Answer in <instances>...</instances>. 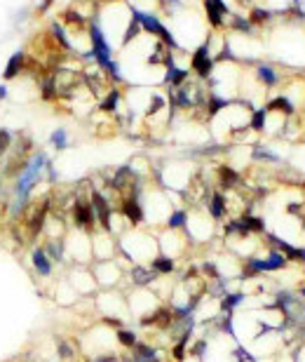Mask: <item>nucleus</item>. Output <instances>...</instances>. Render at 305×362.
Returning a JSON list of instances; mask_svg holds the SVG:
<instances>
[{
	"label": "nucleus",
	"mask_w": 305,
	"mask_h": 362,
	"mask_svg": "<svg viewBox=\"0 0 305 362\" xmlns=\"http://www.w3.org/2000/svg\"><path fill=\"white\" fill-rule=\"evenodd\" d=\"M117 254H122L129 266H151V261L160 254L157 236H151L146 231H125L117 240Z\"/></svg>",
	"instance_id": "nucleus-1"
},
{
	"label": "nucleus",
	"mask_w": 305,
	"mask_h": 362,
	"mask_svg": "<svg viewBox=\"0 0 305 362\" xmlns=\"http://www.w3.org/2000/svg\"><path fill=\"white\" fill-rule=\"evenodd\" d=\"M63 249H66V256H71L75 263H87L94 256L92 254V233L80 231V228L71 231L63 238Z\"/></svg>",
	"instance_id": "nucleus-2"
},
{
	"label": "nucleus",
	"mask_w": 305,
	"mask_h": 362,
	"mask_svg": "<svg viewBox=\"0 0 305 362\" xmlns=\"http://www.w3.org/2000/svg\"><path fill=\"white\" fill-rule=\"evenodd\" d=\"M214 219L206 212H188V224H186V236L195 242H206L214 238Z\"/></svg>",
	"instance_id": "nucleus-3"
},
{
	"label": "nucleus",
	"mask_w": 305,
	"mask_h": 362,
	"mask_svg": "<svg viewBox=\"0 0 305 362\" xmlns=\"http://www.w3.org/2000/svg\"><path fill=\"white\" fill-rule=\"evenodd\" d=\"M92 273H94V280H97V285L101 290H115L117 285L122 282V268H120V263H115V259L97 261Z\"/></svg>",
	"instance_id": "nucleus-4"
},
{
	"label": "nucleus",
	"mask_w": 305,
	"mask_h": 362,
	"mask_svg": "<svg viewBox=\"0 0 305 362\" xmlns=\"http://www.w3.org/2000/svg\"><path fill=\"white\" fill-rule=\"evenodd\" d=\"M92 254L97 261H110L117 256V242L113 240V233L103 228H97L92 233Z\"/></svg>",
	"instance_id": "nucleus-5"
},
{
	"label": "nucleus",
	"mask_w": 305,
	"mask_h": 362,
	"mask_svg": "<svg viewBox=\"0 0 305 362\" xmlns=\"http://www.w3.org/2000/svg\"><path fill=\"white\" fill-rule=\"evenodd\" d=\"M68 285L78 294H92V292L99 290V285L94 280V273L87 266H75V268H71V273H68Z\"/></svg>",
	"instance_id": "nucleus-6"
},
{
	"label": "nucleus",
	"mask_w": 305,
	"mask_h": 362,
	"mask_svg": "<svg viewBox=\"0 0 305 362\" xmlns=\"http://www.w3.org/2000/svg\"><path fill=\"white\" fill-rule=\"evenodd\" d=\"M186 231H171V228H167L164 233H160L157 236V247H160V254H164V256H176V254L183 252V247H186Z\"/></svg>",
	"instance_id": "nucleus-7"
},
{
	"label": "nucleus",
	"mask_w": 305,
	"mask_h": 362,
	"mask_svg": "<svg viewBox=\"0 0 305 362\" xmlns=\"http://www.w3.org/2000/svg\"><path fill=\"white\" fill-rule=\"evenodd\" d=\"M132 14H134V21H136V24H141V26H144L146 31H151V33H157L160 38H164V43H167V45H171V47L176 45V43H174V38L169 36V31L162 26V24H160V21H157L155 17H152V14L139 12L136 7H132Z\"/></svg>",
	"instance_id": "nucleus-8"
},
{
	"label": "nucleus",
	"mask_w": 305,
	"mask_h": 362,
	"mask_svg": "<svg viewBox=\"0 0 305 362\" xmlns=\"http://www.w3.org/2000/svg\"><path fill=\"white\" fill-rule=\"evenodd\" d=\"M31 261H33V268H36L38 275H43V278H50L54 273V261L47 256L45 247H33L31 249Z\"/></svg>",
	"instance_id": "nucleus-9"
},
{
	"label": "nucleus",
	"mask_w": 305,
	"mask_h": 362,
	"mask_svg": "<svg viewBox=\"0 0 305 362\" xmlns=\"http://www.w3.org/2000/svg\"><path fill=\"white\" fill-rule=\"evenodd\" d=\"M129 280L134 287H151L155 280H160V275L152 271L151 266H132L129 268Z\"/></svg>",
	"instance_id": "nucleus-10"
},
{
	"label": "nucleus",
	"mask_w": 305,
	"mask_h": 362,
	"mask_svg": "<svg viewBox=\"0 0 305 362\" xmlns=\"http://www.w3.org/2000/svg\"><path fill=\"white\" fill-rule=\"evenodd\" d=\"M206 214L214 219V221H221L228 214V202H225V195L221 190H214L209 200H206Z\"/></svg>",
	"instance_id": "nucleus-11"
},
{
	"label": "nucleus",
	"mask_w": 305,
	"mask_h": 362,
	"mask_svg": "<svg viewBox=\"0 0 305 362\" xmlns=\"http://www.w3.org/2000/svg\"><path fill=\"white\" fill-rule=\"evenodd\" d=\"M193 68H195V73L198 75H202V78H206L209 73H211V68H214V59L209 57V47L202 45L195 52V57H193Z\"/></svg>",
	"instance_id": "nucleus-12"
},
{
	"label": "nucleus",
	"mask_w": 305,
	"mask_h": 362,
	"mask_svg": "<svg viewBox=\"0 0 305 362\" xmlns=\"http://www.w3.org/2000/svg\"><path fill=\"white\" fill-rule=\"evenodd\" d=\"M206 14H209V21L214 24V26H221L223 24V14L228 12L223 0H206Z\"/></svg>",
	"instance_id": "nucleus-13"
},
{
	"label": "nucleus",
	"mask_w": 305,
	"mask_h": 362,
	"mask_svg": "<svg viewBox=\"0 0 305 362\" xmlns=\"http://www.w3.org/2000/svg\"><path fill=\"white\" fill-rule=\"evenodd\" d=\"M151 268L155 273H157V275H171V273L176 271V261H174V259H171V256H164V254H157V256H155V259H152L151 261Z\"/></svg>",
	"instance_id": "nucleus-14"
},
{
	"label": "nucleus",
	"mask_w": 305,
	"mask_h": 362,
	"mask_svg": "<svg viewBox=\"0 0 305 362\" xmlns=\"http://www.w3.org/2000/svg\"><path fill=\"white\" fill-rule=\"evenodd\" d=\"M186 224H188V212L183 207H176V209H171V214L164 226L171 228V231H186Z\"/></svg>",
	"instance_id": "nucleus-15"
},
{
	"label": "nucleus",
	"mask_w": 305,
	"mask_h": 362,
	"mask_svg": "<svg viewBox=\"0 0 305 362\" xmlns=\"http://www.w3.org/2000/svg\"><path fill=\"white\" fill-rule=\"evenodd\" d=\"M45 252H47V256L52 259L54 263H63L66 261V249H63V240H47V244H45Z\"/></svg>",
	"instance_id": "nucleus-16"
},
{
	"label": "nucleus",
	"mask_w": 305,
	"mask_h": 362,
	"mask_svg": "<svg viewBox=\"0 0 305 362\" xmlns=\"http://www.w3.org/2000/svg\"><path fill=\"white\" fill-rule=\"evenodd\" d=\"M252 158H254V160H260V163H272V165H279V163H282V158H279L275 151L265 148V146H254Z\"/></svg>",
	"instance_id": "nucleus-17"
},
{
	"label": "nucleus",
	"mask_w": 305,
	"mask_h": 362,
	"mask_svg": "<svg viewBox=\"0 0 305 362\" xmlns=\"http://www.w3.org/2000/svg\"><path fill=\"white\" fill-rule=\"evenodd\" d=\"M115 339H117V344L120 346H125V348H134L136 344H139V336H136L134 329H129V327H120L115 332Z\"/></svg>",
	"instance_id": "nucleus-18"
},
{
	"label": "nucleus",
	"mask_w": 305,
	"mask_h": 362,
	"mask_svg": "<svg viewBox=\"0 0 305 362\" xmlns=\"http://www.w3.org/2000/svg\"><path fill=\"white\" fill-rule=\"evenodd\" d=\"M218 181H221V186H223L225 190H230L240 183V174L235 172V170H230V167H221V170H218Z\"/></svg>",
	"instance_id": "nucleus-19"
},
{
	"label": "nucleus",
	"mask_w": 305,
	"mask_h": 362,
	"mask_svg": "<svg viewBox=\"0 0 305 362\" xmlns=\"http://www.w3.org/2000/svg\"><path fill=\"white\" fill-rule=\"evenodd\" d=\"M21 59H24V52H14V57H12V59H9V63H7V68L2 71V78H5V80H12V78H14V75L19 73L21 63H24Z\"/></svg>",
	"instance_id": "nucleus-20"
},
{
	"label": "nucleus",
	"mask_w": 305,
	"mask_h": 362,
	"mask_svg": "<svg viewBox=\"0 0 305 362\" xmlns=\"http://www.w3.org/2000/svg\"><path fill=\"white\" fill-rule=\"evenodd\" d=\"M265 122H268V111H265V109L254 111L252 120H249V125H252L254 132H265Z\"/></svg>",
	"instance_id": "nucleus-21"
},
{
	"label": "nucleus",
	"mask_w": 305,
	"mask_h": 362,
	"mask_svg": "<svg viewBox=\"0 0 305 362\" xmlns=\"http://www.w3.org/2000/svg\"><path fill=\"white\" fill-rule=\"evenodd\" d=\"M256 75H258V80L265 82V85H277V80H279L277 71H272V68H270V66H265V63H260V66H258Z\"/></svg>",
	"instance_id": "nucleus-22"
},
{
	"label": "nucleus",
	"mask_w": 305,
	"mask_h": 362,
	"mask_svg": "<svg viewBox=\"0 0 305 362\" xmlns=\"http://www.w3.org/2000/svg\"><path fill=\"white\" fill-rule=\"evenodd\" d=\"M50 144L56 148V151H63L68 146V132L66 129H54L52 136H50Z\"/></svg>",
	"instance_id": "nucleus-23"
},
{
	"label": "nucleus",
	"mask_w": 305,
	"mask_h": 362,
	"mask_svg": "<svg viewBox=\"0 0 305 362\" xmlns=\"http://www.w3.org/2000/svg\"><path fill=\"white\" fill-rule=\"evenodd\" d=\"M186 75H188V73L183 71V68H176L174 63H169V71H167V78H164V80L171 82V85H183V82H186Z\"/></svg>",
	"instance_id": "nucleus-24"
},
{
	"label": "nucleus",
	"mask_w": 305,
	"mask_h": 362,
	"mask_svg": "<svg viewBox=\"0 0 305 362\" xmlns=\"http://www.w3.org/2000/svg\"><path fill=\"white\" fill-rule=\"evenodd\" d=\"M56 353H59V358H61L63 362L73 360V348L68 346V341H59V344H56Z\"/></svg>",
	"instance_id": "nucleus-25"
},
{
	"label": "nucleus",
	"mask_w": 305,
	"mask_h": 362,
	"mask_svg": "<svg viewBox=\"0 0 305 362\" xmlns=\"http://www.w3.org/2000/svg\"><path fill=\"white\" fill-rule=\"evenodd\" d=\"M117 99H120V94H117V92H110V94L106 97V101L101 104V109H103V111H115Z\"/></svg>",
	"instance_id": "nucleus-26"
},
{
	"label": "nucleus",
	"mask_w": 305,
	"mask_h": 362,
	"mask_svg": "<svg viewBox=\"0 0 305 362\" xmlns=\"http://www.w3.org/2000/svg\"><path fill=\"white\" fill-rule=\"evenodd\" d=\"M9 141H12V134H9L7 129H0V155H2L5 151H7Z\"/></svg>",
	"instance_id": "nucleus-27"
},
{
	"label": "nucleus",
	"mask_w": 305,
	"mask_h": 362,
	"mask_svg": "<svg viewBox=\"0 0 305 362\" xmlns=\"http://www.w3.org/2000/svg\"><path fill=\"white\" fill-rule=\"evenodd\" d=\"M52 28H54V33L59 36V40H61V43H63V47H71V43H68V38H66V33H63V31H61V26H59L56 21H54V24H52Z\"/></svg>",
	"instance_id": "nucleus-28"
},
{
	"label": "nucleus",
	"mask_w": 305,
	"mask_h": 362,
	"mask_svg": "<svg viewBox=\"0 0 305 362\" xmlns=\"http://www.w3.org/2000/svg\"><path fill=\"white\" fill-rule=\"evenodd\" d=\"M54 0H43V5H40V12H45V9H50V5H52Z\"/></svg>",
	"instance_id": "nucleus-29"
},
{
	"label": "nucleus",
	"mask_w": 305,
	"mask_h": 362,
	"mask_svg": "<svg viewBox=\"0 0 305 362\" xmlns=\"http://www.w3.org/2000/svg\"><path fill=\"white\" fill-rule=\"evenodd\" d=\"M296 294H298V299H301V301H305V287H298Z\"/></svg>",
	"instance_id": "nucleus-30"
},
{
	"label": "nucleus",
	"mask_w": 305,
	"mask_h": 362,
	"mask_svg": "<svg viewBox=\"0 0 305 362\" xmlns=\"http://www.w3.org/2000/svg\"><path fill=\"white\" fill-rule=\"evenodd\" d=\"M7 97V87L5 85H0V99H5Z\"/></svg>",
	"instance_id": "nucleus-31"
}]
</instances>
